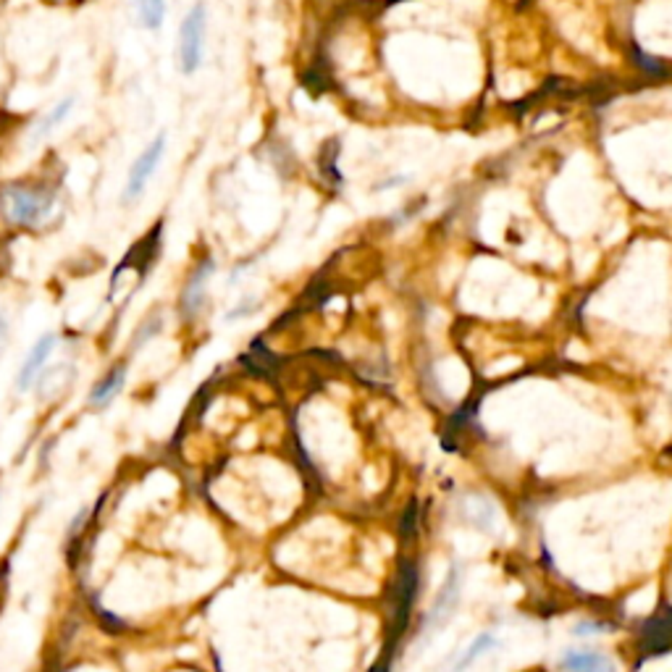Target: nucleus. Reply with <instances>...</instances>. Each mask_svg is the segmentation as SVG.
<instances>
[{
	"instance_id": "f257e3e1",
	"label": "nucleus",
	"mask_w": 672,
	"mask_h": 672,
	"mask_svg": "<svg viewBox=\"0 0 672 672\" xmlns=\"http://www.w3.org/2000/svg\"><path fill=\"white\" fill-rule=\"evenodd\" d=\"M0 207H3V215L8 223L37 226L53 210V192L27 190V187H5L0 195Z\"/></svg>"
},
{
	"instance_id": "f03ea898",
	"label": "nucleus",
	"mask_w": 672,
	"mask_h": 672,
	"mask_svg": "<svg viewBox=\"0 0 672 672\" xmlns=\"http://www.w3.org/2000/svg\"><path fill=\"white\" fill-rule=\"evenodd\" d=\"M415 594H417V568H415V563L405 560L402 568H400V575H397V586L392 591L394 604H392V627H389V641H386V662H389V657L394 654V649L400 646V641L405 636Z\"/></svg>"
},
{
	"instance_id": "7ed1b4c3",
	"label": "nucleus",
	"mask_w": 672,
	"mask_h": 672,
	"mask_svg": "<svg viewBox=\"0 0 672 672\" xmlns=\"http://www.w3.org/2000/svg\"><path fill=\"white\" fill-rule=\"evenodd\" d=\"M206 29L207 13L206 5L198 3L192 11L184 16L182 29H179V66L184 74H195L203 63V51H206Z\"/></svg>"
},
{
	"instance_id": "20e7f679",
	"label": "nucleus",
	"mask_w": 672,
	"mask_h": 672,
	"mask_svg": "<svg viewBox=\"0 0 672 672\" xmlns=\"http://www.w3.org/2000/svg\"><path fill=\"white\" fill-rule=\"evenodd\" d=\"M163 153H166V134H158L156 140L142 150V156L134 160V166L129 171V179L124 187V203H134L145 192L148 182L156 174L158 163L163 160Z\"/></svg>"
},
{
	"instance_id": "39448f33",
	"label": "nucleus",
	"mask_w": 672,
	"mask_h": 672,
	"mask_svg": "<svg viewBox=\"0 0 672 672\" xmlns=\"http://www.w3.org/2000/svg\"><path fill=\"white\" fill-rule=\"evenodd\" d=\"M672 649V607H665L660 615L646 620L641 630V660L660 657Z\"/></svg>"
},
{
	"instance_id": "423d86ee",
	"label": "nucleus",
	"mask_w": 672,
	"mask_h": 672,
	"mask_svg": "<svg viewBox=\"0 0 672 672\" xmlns=\"http://www.w3.org/2000/svg\"><path fill=\"white\" fill-rule=\"evenodd\" d=\"M53 347H55V336H53V334H45V336L32 347V352L27 355V360H24L19 376H16V389H19V392H29V389L35 386V381L43 376V368H45V362L51 358Z\"/></svg>"
},
{
	"instance_id": "0eeeda50",
	"label": "nucleus",
	"mask_w": 672,
	"mask_h": 672,
	"mask_svg": "<svg viewBox=\"0 0 672 672\" xmlns=\"http://www.w3.org/2000/svg\"><path fill=\"white\" fill-rule=\"evenodd\" d=\"M210 271H213V260L206 258L190 276L184 295H182V315L184 318H195L200 308L206 305V281L210 279Z\"/></svg>"
},
{
	"instance_id": "6e6552de",
	"label": "nucleus",
	"mask_w": 672,
	"mask_h": 672,
	"mask_svg": "<svg viewBox=\"0 0 672 672\" xmlns=\"http://www.w3.org/2000/svg\"><path fill=\"white\" fill-rule=\"evenodd\" d=\"M126 373H129V365H126V362L116 365L101 384H95V389H93V394H90V405H93V408H105V405H110V400L121 392V386H124V381H126Z\"/></svg>"
},
{
	"instance_id": "1a4fd4ad",
	"label": "nucleus",
	"mask_w": 672,
	"mask_h": 672,
	"mask_svg": "<svg viewBox=\"0 0 672 672\" xmlns=\"http://www.w3.org/2000/svg\"><path fill=\"white\" fill-rule=\"evenodd\" d=\"M71 108H74V98H66V101H61V103H55L51 113L35 126V132H32V142H37V140H43V137H48L53 129L71 113Z\"/></svg>"
},
{
	"instance_id": "9d476101",
	"label": "nucleus",
	"mask_w": 672,
	"mask_h": 672,
	"mask_svg": "<svg viewBox=\"0 0 672 672\" xmlns=\"http://www.w3.org/2000/svg\"><path fill=\"white\" fill-rule=\"evenodd\" d=\"M140 16V24L148 29H158L166 16V0H132Z\"/></svg>"
},
{
	"instance_id": "9b49d317",
	"label": "nucleus",
	"mask_w": 672,
	"mask_h": 672,
	"mask_svg": "<svg viewBox=\"0 0 672 672\" xmlns=\"http://www.w3.org/2000/svg\"><path fill=\"white\" fill-rule=\"evenodd\" d=\"M563 668H568V670H578V672H586V670H610L612 665L604 660V657H599V654H591V652H570L568 657L563 660Z\"/></svg>"
},
{
	"instance_id": "f8f14e48",
	"label": "nucleus",
	"mask_w": 672,
	"mask_h": 672,
	"mask_svg": "<svg viewBox=\"0 0 672 672\" xmlns=\"http://www.w3.org/2000/svg\"><path fill=\"white\" fill-rule=\"evenodd\" d=\"M489 646H497V638H494V636H486V633H483V636H478V638H475V644L470 646L467 657L460 662V668H467V665H470V662H473V660H475L483 649H489Z\"/></svg>"
},
{
	"instance_id": "ddd939ff",
	"label": "nucleus",
	"mask_w": 672,
	"mask_h": 672,
	"mask_svg": "<svg viewBox=\"0 0 672 672\" xmlns=\"http://www.w3.org/2000/svg\"><path fill=\"white\" fill-rule=\"evenodd\" d=\"M415 522H417V505L410 502V507L405 510V517H402V528H400V533H402L405 541L415 536Z\"/></svg>"
},
{
	"instance_id": "4468645a",
	"label": "nucleus",
	"mask_w": 672,
	"mask_h": 672,
	"mask_svg": "<svg viewBox=\"0 0 672 672\" xmlns=\"http://www.w3.org/2000/svg\"><path fill=\"white\" fill-rule=\"evenodd\" d=\"M636 63H638L644 71H649V74H665L662 63H660V61H652L644 51H636Z\"/></svg>"
},
{
	"instance_id": "2eb2a0df",
	"label": "nucleus",
	"mask_w": 672,
	"mask_h": 672,
	"mask_svg": "<svg viewBox=\"0 0 672 672\" xmlns=\"http://www.w3.org/2000/svg\"><path fill=\"white\" fill-rule=\"evenodd\" d=\"M95 610H98L101 620H103V625H108V630H110V633H121V630H124V622L116 620V618H110V615H108V612H103L101 607H95Z\"/></svg>"
},
{
	"instance_id": "dca6fc26",
	"label": "nucleus",
	"mask_w": 672,
	"mask_h": 672,
	"mask_svg": "<svg viewBox=\"0 0 672 672\" xmlns=\"http://www.w3.org/2000/svg\"><path fill=\"white\" fill-rule=\"evenodd\" d=\"M3 336H5V323H3V318H0V344H3Z\"/></svg>"
},
{
	"instance_id": "f3484780",
	"label": "nucleus",
	"mask_w": 672,
	"mask_h": 672,
	"mask_svg": "<svg viewBox=\"0 0 672 672\" xmlns=\"http://www.w3.org/2000/svg\"><path fill=\"white\" fill-rule=\"evenodd\" d=\"M53 3H61V0H53Z\"/></svg>"
}]
</instances>
